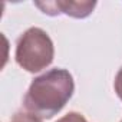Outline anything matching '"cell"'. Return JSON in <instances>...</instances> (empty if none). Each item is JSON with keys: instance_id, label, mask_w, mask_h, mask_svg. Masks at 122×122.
Masks as SVG:
<instances>
[{"instance_id": "3", "label": "cell", "mask_w": 122, "mask_h": 122, "mask_svg": "<svg viewBox=\"0 0 122 122\" xmlns=\"http://www.w3.org/2000/svg\"><path fill=\"white\" fill-rule=\"evenodd\" d=\"M35 6L39 7L45 15L57 16L66 15L75 19L88 17L95 6L96 2H69V0H57V2H35Z\"/></svg>"}, {"instance_id": "5", "label": "cell", "mask_w": 122, "mask_h": 122, "mask_svg": "<svg viewBox=\"0 0 122 122\" xmlns=\"http://www.w3.org/2000/svg\"><path fill=\"white\" fill-rule=\"evenodd\" d=\"M56 122H88L86 118L79 112H69L68 115L59 118Z\"/></svg>"}, {"instance_id": "4", "label": "cell", "mask_w": 122, "mask_h": 122, "mask_svg": "<svg viewBox=\"0 0 122 122\" xmlns=\"http://www.w3.org/2000/svg\"><path fill=\"white\" fill-rule=\"evenodd\" d=\"M10 122H42V119H39L37 116L29 113V112H17Z\"/></svg>"}, {"instance_id": "2", "label": "cell", "mask_w": 122, "mask_h": 122, "mask_svg": "<svg viewBox=\"0 0 122 122\" xmlns=\"http://www.w3.org/2000/svg\"><path fill=\"white\" fill-rule=\"evenodd\" d=\"M53 42L40 27H30L17 39L15 53L16 62L30 73H37L46 69L53 62Z\"/></svg>"}, {"instance_id": "1", "label": "cell", "mask_w": 122, "mask_h": 122, "mask_svg": "<svg viewBox=\"0 0 122 122\" xmlns=\"http://www.w3.org/2000/svg\"><path fill=\"white\" fill-rule=\"evenodd\" d=\"M75 91V82L69 71L55 68L33 79L25 99V111L39 119H50L69 102Z\"/></svg>"}, {"instance_id": "6", "label": "cell", "mask_w": 122, "mask_h": 122, "mask_svg": "<svg viewBox=\"0 0 122 122\" xmlns=\"http://www.w3.org/2000/svg\"><path fill=\"white\" fill-rule=\"evenodd\" d=\"M113 88H115V92H116L118 98L122 101V68L118 71V73H116V76H115Z\"/></svg>"}, {"instance_id": "7", "label": "cell", "mask_w": 122, "mask_h": 122, "mask_svg": "<svg viewBox=\"0 0 122 122\" xmlns=\"http://www.w3.org/2000/svg\"><path fill=\"white\" fill-rule=\"evenodd\" d=\"M121 122H122V121H121Z\"/></svg>"}]
</instances>
